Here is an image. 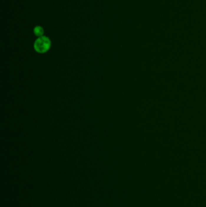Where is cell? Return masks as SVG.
Returning <instances> with one entry per match:
<instances>
[{
	"label": "cell",
	"instance_id": "6da1fadb",
	"mask_svg": "<svg viewBox=\"0 0 206 207\" xmlns=\"http://www.w3.org/2000/svg\"><path fill=\"white\" fill-rule=\"evenodd\" d=\"M52 42L50 38L46 36L38 37L34 43V49L39 53H44L49 50Z\"/></svg>",
	"mask_w": 206,
	"mask_h": 207
},
{
	"label": "cell",
	"instance_id": "7a4b0ae2",
	"mask_svg": "<svg viewBox=\"0 0 206 207\" xmlns=\"http://www.w3.org/2000/svg\"><path fill=\"white\" fill-rule=\"evenodd\" d=\"M33 32L36 36H38V37H41V36H42L44 35V30L43 27H41V26H37L34 28Z\"/></svg>",
	"mask_w": 206,
	"mask_h": 207
}]
</instances>
